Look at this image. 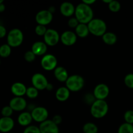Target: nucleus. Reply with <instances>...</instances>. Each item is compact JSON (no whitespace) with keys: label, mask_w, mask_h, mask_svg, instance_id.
I'll return each instance as SVG.
<instances>
[{"label":"nucleus","mask_w":133,"mask_h":133,"mask_svg":"<svg viewBox=\"0 0 133 133\" xmlns=\"http://www.w3.org/2000/svg\"><path fill=\"white\" fill-rule=\"evenodd\" d=\"M26 96L30 99H35L38 96V90L33 87H30L27 88Z\"/></svg>","instance_id":"nucleus-28"},{"label":"nucleus","mask_w":133,"mask_h":133,"mask_svg":"<svg viewBox=\"0 0 133 133\" xmlns=\"http://www.w3.org/2000/svg\"><path fill=\"white\" fill-rule=\"evenodd\" d=\"M124 83L129 88L133 89V74H129L125 77Z\"/></svg>","instance_id":"nucleus-30"},{"label":"nucleus","mask_w":133,"mask_h":133,"mask_svg":"<svg viewBox=\"0 0 133 133\" xmlns=\"http://www.w3.org/2000/svg\"><path fill=\"white\" fill-rule=\"evenodd\" d=\"M23 133H41L38 127L35 125H29L25 127Z\"/></svg>","instance_id":"nucleus-34"},{"label":"nucleus","mask_w":133,"mask_h":133,"mask_svg":"<svg viewBox=\"0 0 133 133\" xmlns=\"http://www.w3.org/2000/svg\"><path fill=\"white\" fill-rule=\"evenodd\" d=\"M109 112V105L105 100H96L91 105L90 114L94 118L100 119L105 117Z\"/></svg>","instance_id":"nucleus-2"},{"label":"nucleus","mask_w":133,"mask_h":133,"mask_svg":"<svg viewBox=\"0 0 133 133\" xmlns=\"http://www.w3.org/2000/svg\"><path fill=\"white\" fill-rule=\"evenodd\" d=\"M9 106L14 111H23L27 107V101L23 97H14L10 99Z\"/></svg>","instance_id":"nucleus-13"},{"label":"nucleus","mask_w":133,"mask_h":133,"mask_svg":"<svg viewBox=\"0 0 133 133\" xmlns=\"http://www.w3.org/2000/svg\"><path fill=\"white\" fill-rule=\"evenodd\" d=\"M75 17L80 23L88 24L94 19V11L90 6L81 2L75 7Z\"/></svg>","instance_id":"nucleus-1"},{"label":"nucleus","mask_w":133,"mask_h":133,"mask_svg":"<svg viewBox=\"0 0 133 133\" xmlns=\"http://www.w3.org/2000/svg\"><path fill=\"white\" fill-rule=\"evenodd\" d=\"M53 84L49 83V84H48V87H47L46 90H48V91H51V90H53Z\"/></svg>","instance_id":"nucleus-40"},{"label":"nucleus","mask_w":133,"mask_h":133,"mask_svg":"<svg viewBox=\"0 0 133 133\" xmlns=\"http://www.w3.org/2000/svg\"><path fill=\"white\" fill-rule=\"evenodd\" d=\"M48 29L46 28V27L44 25H37L35 27V33L38 35V36H44V35Z\"/></svg>","instance_id":"nucleus-31"},{"label":"nucleus","mask_w":133,"mask_h":133,"mask_svg":"<svg viewBox=\"0 0 133 133\" xmlns=\"http://www.w3.org/2000/svg\"><path fill=\"white\" fill-rule=\"evenodd\" d=\"M109 9L112 12H118L121 9L120 3L116 0H112L109 4Z\"/></svg>","instance_id":"nucleus-27"},{"label":"nucleus","mask_w":133,"mask_h":133,"mask_svg":"<svg viewBox=\"0 0 133 133\" xmlns=\"http://www.w3.org/2000/svg\"><path fill=\"white\" fill-rule=\"evenodd\" d=\"M77 36L71 31H66L61 35V41L66 46H71L76 43Z\"/></svg>","instance_id":"nucleus-14"},{"label":"nucleus","mask_w":133,"mask_h":133,"mask_svg":"<svg viewBox=\"0 0 133 133\" xmlns=\"http://www.w3.org/2000/svg\"><path fill=\"white\" fill-rule=\"evenodd\" d=\"M118 133H133V125L123 123L119 127Z\"/></svg>","instance_id":"nucleus-26"},{"label":"nucleus","mask_w":133,"mask_h":133,"mask_svg":"<svg viewBox=\"0 0 133 133\" xmlns=\"http://www.w3.org/2000/svg\"><path fill=\"white\" fill-rule=\"evenodd\" d=\"M38 127L41 133H59L58 126L51 119L41 123Z\"/></svg>","instance_id":"nucleus-12"},{"label":"nucleus","mask_w":133,"mask_h":133,"mask_svg":"<svg viewBox=\"0 0 133 133\" xmlns=\"http://www.w3.org/2000/svg\"><path fill=\"white\" fill-rule=\"evenodd\" d=\"M54 76L57 80L62 83H66L68 79L69 75L68 71L62 66H57L54 70Z\"/></svg>","instance_id":"nucleus-19"},{"label":"nucleus","mask_w":133,"mask_h":133,"mask_svg":"<svg viewBox=\"0 0 133 133\" xmlns=\"http://www.w3.org/2000/svg\"><path fill=\"white\" fill-rule=\"evenodd\" d=\"M90 33L96 36H103L107 32V24L99 18H94L88 23Z\"/></svg>","instance_id":"nucleus-3"},{"label":"nucleus","mask_w":133,"mask_h":133,"mask_svg":"<svg viewBox=\"0 0 133 133\" xmlns=\"http://www.w3.org/2000/svg\"><path fill=\"white\" fill-rule=\"evenodd\" d=\"M5 5L3 3L0 4V12H3L5 10Z\"/></svg>","instance_id":"nucleus-39"},{"label":"nucleus","mask_w":133,"mask_h":133,"mask_svg":"<svg viewBox=\"0 0 133 133\" xmlns=\"http://www.w3.org/2000/svg\"><path fill=\"white\" fill-rule=\"evenodd\" d=\"M0 64H1V61H0Z\"/></svg>","instance_id":"nucleus-43"},{"label":"nucleus","mask_w":133,"mask_h":133,"mask_svg":"<svg viewBox=\"0 0 133 133\" xmlns=\"http://www.w3.org/2000/svg\"><path fill=\"white\" fill-rule=\"evenodd\" d=\"M112 0H103V2L105 3H108L109 4L110 2H111Z\"/></svg>","instance_id":"nucleus-41"},{"label":"nucleus","mask_w":133,"mask_h":133,"mask_svg":"<svg viewBox=\"0 0 133 133\" xmlns=\"http://www.w3.org/2000/svg\"><path fill=\"white\" fill-rule=\"evenodd\" d=\"M35 58H36V55L34 54V53L31 50L27 51L24 54V59L27 62H33Z\"/></svg>","instance_id":"nucleus-33"},{"label":"nucleus","mask_w":133,"mask_h":133,"mask_svg":"<svg viewBox=\"0 0 133 133\" xmlns=\"http://www.w3.org/2000/svg\"><path fill=\"white\" fill-rule=\"evenodd\" d=\"M6 41V44H9L11 48L19 47L23 41V32L19 29H12L8 32Z\"/></svg>","instance_id":"nucleus-4"},{"label":"nucleus","mask_w":133,"mask_h":133,"mask_svg":"<svg viewBox=\"0 0 133 133\" xmlns=\"http://www.w3.org/2000/svg\"><path fill=\"white\" fill-rule=\"evenodd\" d=\"M102 40L106 44L109 45H114L117 42V36L112 32H107L102 36Z\"/></svg>","instance_id":"nucleus-23"},{"label":"nucleus","mask_w":133,"mask_h":133,"mask_svg":"<svg viewBox=\"0 0 133 133\" xmlns=\"http://www.w3.org/2000/svg\"><path fill=\"white\" fill-rule=\"evenodd\" d=\"M75 7L74 4L70 2H64L60 6V12L65 17H71L75 14Z\"/></svg>","instance_id":"nucleus-18"},{"label":"nucleus","mask_w":133,"mask_h":133,"mask_svg":"<svg viewBox=\"0 0 133 133\" xmlns=\"http://www.w3.org/2000/svg\"><path fill=\"white\" fill-rule=\"evenodd\" d=\"M75 34L79 38H86L89 35V29H88V25L79 23L77 27L75 29Z\"/></svg>","instance_id":"nucleus-22"},{"label":"nucleus","mask_w":133,"mask_h":133,"mask_svg":"<svg viewBox=\"0 0 133 133\" xmlns=\"http://www.w3.org/2000/svg\"><path fill=\"white\" fill-rule=\"evenodd\" d=\"M57 125H58L61 124L62 122V118L61 116L60 115H55L53 116V119H51Z\"/></svg>","instance_id":"nucleus-36"},{"label":"nucleus","mask_w":133,"mask_h":133,"mask_svg":"<svg viewBox=\"0 0 133 133\" xmlns=\"http://www.w3.org/2000/svg\"><path fill=\"white\" fill-rule=\"evenodd\" d=\"M66 87L70 92H79L84 87V78L79 75H72L69 76L66 81Z\"/></svg>","instance_id":"nucleus-5"},{"label":"nucleus","mask_w":133,"mask_h":133,"mask_svg":"<svg viewBox=\"0 0 133 133\" xmlns=\"http://www.w3.org/2000/svg\"><path fill=\"white\" fill-rule=\"evenodd\" d=\"M27 87L23 83L20 82H16L13 83L10 88V90L15 97H23L26 94Z\"/></svg>","instance_id":"nucleus-16"},{"label":"nucleus","mask_w":133,"mask_h":133,"mask_svg":"<svg viewBox=\"0 0 133 133\" xmlns=\"http://www.w3.org/2000/svg\"><path fill=\"white\" fill-rule=\"evenodd\" d=\"M14 127V121L11 117H1L0 118V132H10Z\"/></svg>","instance_id":"nucleus-15"},{"label":"nucleus","mask_w":133,"mask_h":133,"mask_svg":"<svg viewBox=\"0 0 133 133\" xmlns=\"http://www.w3.org/2000/svg\"><path fill=\"white\" fill-rule=\"evenodd\" d=\"M31 51L36 56H44L48 51V45L44 42H36L32 44Z\"/></svg>","instance_id":"nucleus-17"},{"label":"nucleus","mask_w":133,"mask_h":133,"mask_svg":"<svg viewBox=\"0 0 133 133\" xmlns=\"http://www.w3.org/2000/svg\"><path fill=\"white\" fill-rule=\"evenodd\" d=\"M33 120L31 114L29 112H23L18 117V123L23 127H28Z\"/></svg>","instance_id":"nucleus-20"},{"label":"nucleus","mask_w":133,"mask_h":133,"mask_svg":"<svg viewBox=\"0 0 133 133\" xmlns=\"http://www.w3.org/2000/svg\"><path fill=\"white\" fill-rule=\"evenodd\" d=\"M14 110L12 109L9 105L8 106H5L2 108L1 110V114L2 117H11L12 115Z\"/></svg>","instance_id":"nucleus-29"},{"label":"nucleus","mask_w":133,"mask_h":133,"mask_svg":"<svg viewBox=\"0 0 133 133\" xmlns=\"http://www.w3.org/2000/svg\"><path fill=\"white\" fill-rule=\"evenodd\" d=\"M61 40L58 31L53 29H48L44 36V42L48 46H55Z\"/></svg>","instance_id":"nucleus-7"},{"label":"nucleus","mask_w":133,"mask_h":133,"mask_svg":"<svg viewBox=\"0 0 133 133\" xmlns=\"http://www.w3.org/2000/svg\"><path fill=\"white\" fill-rule=\"evenodd\" d=\"M31 116L34 121L38 123H42L48 119L49 112L45 107H37L34 108L31 111Z\"/></svg>","instance_id":"nucleus-9"},{"label":"nucleus","mask_w":133,"mask_h":133,"mask_svg":"<svg viewBox=\"0 0 133 133\" xmlns=\"http://www.w3.org/2000/svg\"><path fill=\"white\" fill-rule=\"evenodd\" d=\"M124 119L125 123L133 125V110H127L124 114Z\"/></svg>","instance_id":"nucleus-32"},{"label":"nucleus","mask_w":133,"mask_h":133,"mask_svg":"<svg viewBox=\"0 0 133 133\" xmlns=\"http://www.w3.org/2000/svg\"><path fill=\"white\" fill-rule=\"evenodd\" d=\"M57 57L52 54H46L41 59V66L44 70L46 71H51L54 70L57 67Z\"/></svg>","instance_id":"nucleus-6"},{"label":"nucleus","mask_w":133,"mask_h":133,"mask_svg":"<svg viewBox=\"0 0 133 133\" xmlns=\"http://www.w3.org/2000/svg\"><path fill=\"white\" fill-rule=\"evenodd\" d=\"M53 13L49 10H42L36 14L35 19L38 25L46 26L53 20Z\"/></svg>","instance_id":"nucleus-10"},{"label":"nucleus","mask_w":133,"mask_h":133,"mask_svg":"<svg viewBox=\"0 0 133 133\" xmlns=\"http://www.w3.org/2000/svg\"><path fill=\"white\" fill-rule=\"evenodd\" d=\"M10 133H14V132H10Z\"/></svg>","instance_id":"nucleus-44"},{"label":"nucleus","mask_w":133,"mask_h":133,"mask_svg":"<svg viewBox=\"0 0 133 133\" xmlns=\"http://www.w3.org/2000/svg\"><path fill=\"white\" fill-rule=\"evenodd\" d=\"M79 21L77 20L75 17H71V18H70V19L68 22V25L69 27L70 28H73V29H75L78 26V25L79 24Z\"/></svg>","instance_id":"nucleus-35"},{"label":"nucleus","mask_w":133,"mask_h":133,"mask_svg":"<svg viewBox=\"0 0 133 133\" xmlns=\"http://www.w3.org/2000/svg\"><path fill=\"white\" fill-rule=\"evenodd\" d=\"M31 83L32 87H35L38 90H44L48 87V81L45 75L40 73H36L32 75L31 78Z\"/></svg>","instance_id":"nucleus-8"},{"label":"nucleus","mask_w":133,"mask_h":133,"mask_svg":"<svg viewBox=\"0 0 133 133\" xmlns=\"http://www.w3.org/2000/svg\"><path fill=\"white\" fill-rule=\"evenodd\" d=\"M109 87L104 83L98 84L94 90L93 95L96 100H105L109 96Z\"/></svg>","instance_id":"nucleus-11"},{"label":"nucleus","mask_w":133,"mask_h":133,"mask_svg":"<svg viewBox=\"0 0 133 133\" xmlns=\"http://www.w3.org/2000/svg\"><path fill=\"white\" fill-rule=\"evenodd\" d=\"M2 3H3V0H0V4Z\"/></svg>","instance_id":"nucleus-42"},{"label":"nucleus","mask_w":133,"mask_h":133,"mask_svg":"<svg viewBox=\"0 0 133 133\" xmlns=\"http://www.w3.org/2000/svg\"><path fill=\"white\" fill-rule=\"evenodd\" d=\"M98 131L97 126L92 122L86 123L83 127V131L84 133H97Z\"/></svg>","instance_id":"nucleus-24"},{"label":"nucleus","mask_w":133,"mask_h":133,"mask_svg":"<svg viewBox=\"0 0 133 133\" xmlns=\"http://www.w3.org/2000/svg\"><path fill=\"white\" fill-rule=\"evenodd\" d=\"M70 96V91L66 87H59L55 93V97L58 101L61 102L67 101Z\"/></svg>","instance_id":"nucleus-21"},{"label":"nucleus","mask_w":133,"mask_h":133,"mask_svg":"<svg viewBox=\"0 0 133 133\" xmlns=\"http://www.w3.org/2000/svg\"><path fill=\"white\" fill-rule=\"evenodd\" d=\"M96 0H83L82 2H83V3L86 4V5L90 6L91 5H92V4H94V3H96Z\"/></svg>","instance_id":"nucleus-38"},{"label":"nucleus","mask_w":133,"mask_h":133,"mask_svg":"<svg viewBox=\"0 0 133 133\" xmlns=\"http://www.w3.org/2000/svg\"><path fill=\"white\" fill-rule=\"evenodd\" d=\"M11 47L7 44H4L0 45V57L2 58H7L11 54Z\"/></svg>","instance_id":"nucleus-25"},{"label":"nucleus","mask_w":133,"mask_h":133,"mask_svg":"<svg viewBox=\"0 0 133 133\" xmlns=\"http://www.w3.org/2000/svg\"><path fill=\"white\" fill-rule=\"evenodd\" d=\"M6 34H7V31H6V28L2 25H0V38H3L6 36Z\"/></svg>","instance_id":"nucleus-37"}]
</instances>
